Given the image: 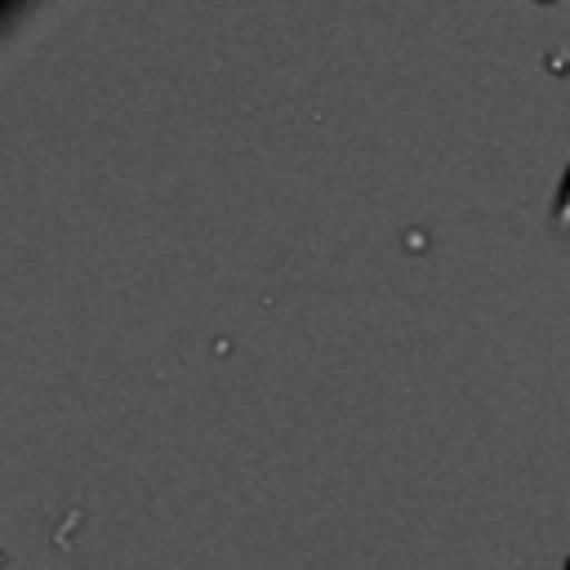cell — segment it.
Returning <instances> with one entry per match:
<instances>
[{"instance_id":"6da1fadb","label":"cell","mask_w":570,"mask_h":570,"mask_svg":"<svg viewBox=\"0 0 570 570\" xmlns=\"http://www.w3.org/2000/svg\"><path fill=\"white\" fill-rule=\"evenodd\" d=\"M552 223H557L561 232H570V169H566V178H561V196H557V209H552Z\"/></svg>"},{"instance_id":"7a4b0ae2","label":"cell","mask_w":570,"mask_h":570,"mask_svg":"<svg viewBox=\"0 0 570 570\" xmlns=\"http://www.w3.org/2000/svg\"><path fill=\"white\" fill-rule=\"evenodd\" d=\"M566 570H570V561H566Z\"/></svg>"}]
</instances>
